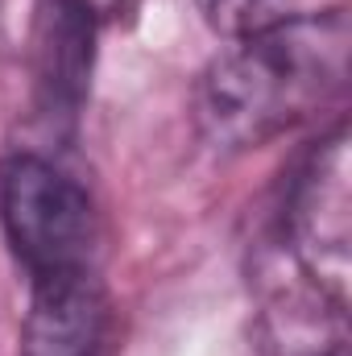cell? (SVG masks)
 Wrapping results in <instances>:
<instances>
[{
	"instance_id": "obj_1",
	"label": "cell",
	"mask_w": 352,
	"mask_h": 356,
	"mask_svg": "<svg viewBox=\"0 0 352 356\" xmlns=\"http://www.w3.org/2000/svg\"><path fill=\"white\" fill-rule=\"evenodd\" d=\"M349 13H298L237 33L199 79L195 120L216 149H257L349 83Z\"/></svg>"
},
{
	"instance_id": "obj_2",
	"label": "cell",
	"mask_w": 352,
	"mask_h": 356,
	"mask_svg": "<svg viewBox=\"0 0 352 356\" xmlns=\"http://www.w3.org/2000/svg\"><path fill=\"white\" fill-rule=\"evenodd\" d=\"M0 228L33 286L99 277V211L54 158L17 149L0 162Z\"/></svg>"
},
{
	"instance_id": "obj_3",
	"label": "cell",
	"mask_w": 352,
	"mask_h": 356,
	"mask_svg": "<svg viewBox=\"0 0 352 356\" xmlns=\"http://www.w3.org/2000/svg\"><path fill=\"white\" fill-rule=\"evenodd\" d=\"M95 0H33L29 25V95L33 116L50 137H71L95 71Z\"/></svg>"
},
{
	"instance_id": "obj_4",
	"label": "cell",
	"mask_w": 352,
	"mask_h": 356,
	"mask_svg": "<svg viewBox=\"0 0 352 356\" xmlns=\"http://www.w3.org/2000/svg\"><path fill=\"white\" fill-rule=\"evenodd\" d=\"M286 232L294 257L319 282L332 302L344 307L349 273V149L344 124L303 162L286 203Z\"/></svg>"
},
{
	"instance_id": "obj_5",
	"label": "cell",
	"mask_w": 352,
	"mask_h": 356,
	"mask_svg": "<svg viewBox=\"0 0 352 356\" xmlns=\"http://www.w3.org/2000/svg\"><path fill=\"white\" fill-rule=\"evenodd\" d=\"M104 344L99 277L33 286L21 332V356H91Z\"/></svg>"
},
{
	"instance_id": "obj_6",
	"label": "cell",
	"mask_w": 352,
	"mask_h": 356,
	"mask_svg": "<svg viewBox=\"0 0 352 356\" xmlns=\"http://www.w3.org/2000/svg\"><path fill=\"white\" fill-rule=\"evenodd\" d=\"M203 21L220 33H245L253 25H262V13L269 0H195Z\"/></svg>"
},
{
	"instance_id": "obj_7",
	"label": "cell",
	"mask_w": 352,
	"mask_h": 356,
	"mask_svg": "<svg viewBox=\"0 0 352 356\" xmlns=\"http://www.w3.org/2000/svg\"><path fill=\"white\" fill-rule=\"evenodd\" d=\"M95 8H99V17H108V13L125 8V0H95Z\"/></svg>"
},
{
	"instance_id": "obj_8",
	"label": "cell",
	"mask_w": 352,
	"mask_h": 356,
	"mask_svg": "<svg viewBox=\"0 0 352 356\" xmlns=\"http://www.w3.org/2000/svg\"><path fill=\"white\" fill-rule=\"evenodd\" d=\"M91 356H104V348H99V353H91Z\"/></svg>"
}]
</instances>
